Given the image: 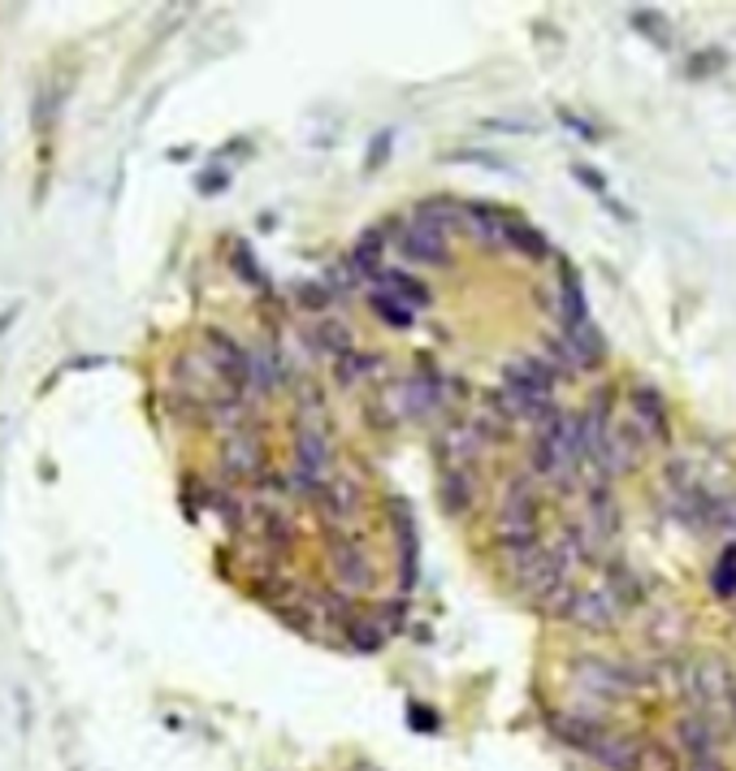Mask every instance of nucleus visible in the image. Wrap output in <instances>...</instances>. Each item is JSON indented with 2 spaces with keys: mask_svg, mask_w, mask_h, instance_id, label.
<instances>
[{
  "mask_svg": "<svg viewBox=\"0 0 736 771\" xmlns=\"http://www.w3.org/2000/svg\"><path fill=\"white\" fill-rule=\"evenodd\" d=\"M498 542L507 551V559H520L529 551H537V490L529 477H516L503 494L498 507Z\"/></svg>",
  "mask_w": 736,
  "mask_h": 771,
  "instance_id": "f257e3e1",
  "label": "nucleus"
},
{
  "mask_svg": "<svg viewBox=\"0 0 736 771\" xmlns=\"http://www.w3.org/2000/svg\"><path fill=\"white\" fill-rule=\"evenodd\" d=\"M295 468H300V485L304 490H326V472H330V438L321 425H300V442H295Z\"/></svg>",
  "mask_w": 736,
  "mask_h": 771,
  "instance_id": "f03ea898",
  "label": "nucleus"
},
{
  "mask_svg": "<svg viewBox=\"0 0 736 771\" xmlns=\"http://www.w3.org/2000/svg\"><path fill=\"white\" fill-rule=\"evenodd\" d=\"M620 611H624V607L607 594V585H598V590H576L563 620H572V624L585 629V633H611V629L620 624Z\"/></svg>",
  "mask_w": 736,
  "mask_h": 771,
  "instance_id": "7ed1b4c3",
  "label": "nucleus"
},
{
  "mask_svg": "<svg viewBox=\"0 0 736 771\" xmlns=\"http://www.w3.org/2000/svg\"><path fill=\"white\" fill-rule=\"evenodd\" d=\"M204 356H208L213 378H226L230 390H243V386L252 382V356H248L230 334L208 330V334H204Z\"/></svg>",
  "mask_w": 736,
  "mask_h": 771,
  "instance_id": "20e7f679",
  "label": "nucleus"
},
{
  "mask_svg": "<svg viewBox=\"0 0 736 771\" xmlns=\"http://www.w3.org/2000/svg\"><path fill=\"white\" fill-rule=\"evenodd\" d=\"M485 446H490V438H485V429H481L477 420H459V425H451V429L442 433V459H446V472H472V468L481 464Z\"/></svg>",
  "mask_w": 736,
  "mask_h": 771,
  "instance_id": "39448f33",
  "label": "nucleus"
},
{
  "mask_svg": "<svg viewBox=\"0 0 736 771\" xmlns=\"http://www.w3.org/2000/svg\"><path fill=\"white\" fill-rule=\"evenodd\" d=\"M511 572H516V581H520L533 598H542L546 590H555V585H563V581H568V572L559 568V559L550 555V546H537V551H529V555L511 559Z\"/></svg>",
  "mask_w": 736,
  "mask_h": 771,
  "instance_id": "423d86ee",
  "label": "nucleus"
},
{
  "mask_svg": "<svg viewBox=\"0 0 736 771\" xmlns=\"http://www.w3.org/2000/svg\"><path fill=\"white\" fill-rule=\"evenodd\" d=\"M633 420H637V433L650 438V442H668V438H672L668 403H663V394L650 390V386H637V390H633Z\"/></svg>",
  "mask_w": 736,
  "mask_h": 771,
  "instance_id": "0eeeda50",
  "label": "nucleus"
},
{
  "mask_svg": "<svg viewBox=\"0 0 736 771\" xmlns=\"http://www.w3.org/2000/svg\"><path fill=\"white\" fill-rule=\"evenodd\" d=\"M398 248H403V256L407 261H416V265H451V239L446 235H437V230H429V226H407V235L398 239Z\"/></svg>",
  "mask_w": 736,
  "mask_h": 771,
  "instance_id": "6e6552de",
  "label": "nucleus"
},
{
  "mask_svg": "<svg viewBox=\"0 0 736 771\" xmlns=\"http://www.w3.org/2000/svg\"><path fill=\"white\" fill-rule=\"evenodd\" d=\"M589 755L607 771H642V746L633 737H624V733H607L602 729V737L594 742Z\"/></svg>",
  "mask_w": 736,
  "mask_h": 771,
  "instance_id": "1a4fd4ad",
  "label": "nucleus"
},
{
  "mask_svg": "<svg viewBox=\"0 0 736 771\" xmlns=\"http://www.w3.org/2000/svg\"><path fill=\"white\" fill-rule=\"evenodd\" d=\"M507 226L511 217L503 208H490V204H464V230H472L481 243L490 248H507Z\"/></svg>",
  "mask_w": 736,
  "mask_h": 771,
  "instance_id": "9d476101",
  "label": "nucleus"
},
{
  "mask_svg": "<svg viewBox=\"0 0 736 771\" xmlns=\"http://www.w3.org/2000/svg\"><path fill=\"white\" fill-rule=\"evenodd\" d=\"M330 559H334V577H339L343 590H365L372 581V564H368V555L356 542H334Z\"/></svg>",
  "mask_w": 736,
  "mask_h": 771,
  "instance_id": "9b49d317",
  "label": "nucleus"
},
{
  "mask_svg": "<svg viewBox=\"0 0 736 771\" xmlns=\"http://www.w3.org/2000/svg\"><path fill=\"white\" fill-rule=\"evenodd\" d=\"M416 226H429L451 239L455 230H464V204H455L451 195H429L416 204Z\"/></svg>",
  "mask_w": 736,
  "mask_h": 771,
  "instance_id": "f8f14e48",
  "label": "nucleus"
},
{
  "mask_svg": "<svg viewBox=\"0 0 736 771\" xmlns=\"http://www.w3.org/2000/svg\"><path fill=\"white\" fill-rule=\"evenodd\" d=\"M226 468L234 477H261L265 472V442H261V433H234L226 442Z\"/></svg>",
  "mask_w": 736,
  "mask_h": 771,
  "instance_id": "ddd939ff",
  "label": "nucleus"
},
{
  "mask_svg": "<svg viewBox=\"0 0 736 771\" xmlns=\"http://www.w3.org/2000/svg\"><path fill=\"white\" fill-rule=\"evenodd\" d=\"M616 529H620V507H616V498H611L607 485H594V490H589V520H585V533L602 546V542L616 538Z\"/></svg>",
  "mask_w": 736,
  "mask_h": 771,
  "instance_id": "4468645a",
  "label": "nucleus"
},
{
  "mask_svg": "<svg viewBox=\"0 0 736 771\" xmlns=\"http://www.w3.org/2000/svg\"><path fill=\"white\" fill-rule=\"evenodd\" d=\"M676 742L685 746L689 759H707V755H715V746H720L715 720H707V716H685V720L676 724Z\"/></svg>",
  "mask_w": 736,
  "mask_h": 771,
  "instance_id": "2eb2a0df",
  "label": "nucleus"
},
{
  "mask_svg": "<svg viewBox=\"0 0 736 771\" xmlns=\"http://www.w3.org/2000/svg\"><path fill=\"white\" fill-rule=\"evenodd\" d=\"M381 291L385 295H394L403 308H411V313H420V308H429V287L424 282H416L411 274H403V269H381Z\"/></svg>",
  "mask_w": 736,
  "mask_h": 771,
  "instance_id": "dca6fc26",
  "label": "nucleus"
},
{
  "mask_svg": "<svg viewBox=\"0 0 736 771\" xmlns=\"http://www.w3.org/2000/svg\"><path fill=\"white\" fill-rule=\"evenodd\" d=\"M550 733L559 737V742H568V746H576V750H594V742L602 737V729L594 724V720H585V716H550Z\"/></svg>",
  "mask_w": 736,
  "mask_h": 771,
  "instance_id": "f3484780",
  "label": "nucleus"
},
{
  "mask_svg": "<svg viewBox=\"0 0 736 771\" xmlns=\"http://www.w3.org/2000/svg\"><path fill=\"white\" fill-rule=\"evenodd\" d=\"M352 269L360 274V278H368V274H377L381 269V261H385V235L381 230H365L360 239H356V248H352Z\"/></svg>",
  "mask_w": 736,
  "mask_h": 771,
  "instance_id": "a211bd4d",
  "label": "nucleus"
},
{
  "mask_svg": "<svg viewBox=\"0 0 736 771\" xmlns=\"http://www.w3.org/2000/svg\"><path fill=\"white\" fill-rule=\"evenodd\" d=\"M394 529H398V551H403V590H411L416 585V524H411V516H407V507L398 503L394 507Z\"/></svg>",
  "mask_w": 736,
  "mask_h": 771,
  "instance_id": "6ab92c4d",
  "label": "nucleus"
},
{
  "mask_svg": "<svg viewBox=\"0 0 736 771\" xmlns=\"http://www.w3.org/2000/svg\"><path fill=\"white\" fill-rule=\"evenodd\" d=\"M313 347H317V352H330L334 361L347 356V352H356L352 330H347L343 321H317V326H313Z\"/></svg>",
  "mask_w": 736,
  "mask_h": 771,
  "instance_id": "aec40b11",
  "label": "nucleus"
},
{
  "mask_svg": "<svg viewBox=\"0 0 736 771\" xmlns=\"http://www.w3.org/2000/svg\"><path fill=\"white\" fill-rule=\"evenodd\" d=\"M347 646H352L356 655H377V650L385 646V629H381L377 620H368V616H356V620L347 624Z\"/></svg>",
  "mask_w": 736,
  "mask_h": 771,
  "instance_id": "412c9836",
  "label": "nucleus"
},
{
  "mask_svg": "<svg viewBox=\"0 0 736 771\" xmlns=\"http://www.w3.org/2000/svg\"><path fill=\"white\" fill-rule=\"evenodd\" d=\"M326 511H330V520H347L352 511H356V485L347 481V477H334V481H326Z\"/></svg>",
  "mask_w": 736,
  "mask_h": 771,
  "instance_id": "4be33fe9",
  "label": "nucleus"
},
{
  "mask_svg": "<svg viewBox=\"0 0 736 771\" xmlns=\"http://www.w3.org/2000/svg\"><path fill=\"white\" fill-rule=\"evenodd\" d=\"M507 248H516V252H524V256H533V261H542V256L550 252V243L542 239V230H533V226H524V222H516V217H511V226H507Z\"/></svg>",
  "mask_w": 736,
  "mask_h": 771,
  "instance_id": "5701e85b",
  "label": "nucleus"
},
{
  "mask_svg": "<svg viewBox=\"0 0 736 771\" xmlns=\"http://www.w3.org/2000/svg\"><path fill=\"white\" fill-rule=\"evenodd\" d=\"M559 317H563V326L589 321V313H585V291H581V278H576L572 269L563 274V304H559Z\"/></svg>",
  "mask_w": 736,
  "mask_h": 771,
  "instance_id": "b1692460",
  "label": "nucleus"
},
{
  "mask_svg": "<svg viewBox=\"0 0 736 771\" xmlns=\"http://www.w3.org/2000/svg\"><path fill=\"white\" fill-rule=\"evenodd\" d=\"M287 382V361H278V352H261L252 356V382L256 390H274V386Z\"/></svg>",
  "mask_w": 736,
  "mask_h": 771,
  "instance_id": "393cba45",
  "label": "nucleus"
},
{
  "mask_svg": "<svg viewBox=\"0 0 736 771\" xmlns=\"http://www.w3.org/2000/svg\"><path fill=\"white\" fill-rule=\"evenodd\" d=\"M442 503H446V511H468V503H472V472H446L442 477Z\"/></svg>",
  "mask_w": 736,
  "mask_h": 771,
  "instance_id": "a878e982",
  "label": "nucleus"
},
{
  "mask_svg": "<svg viewBox=\"0 0 736 771\" xmlns=\"http://www.w3.org/2000/svg\"><path fill=\"white\" fill-rule=\"evenodd\" d=\"M256 524H261V533H265V542L274 546V551H291V542H295V533H291V524H287V516L282 511H265L261 507V516H256Z\"/></svg>",
  "mask_w": 736,
  "mask_h": 771,
  "instance_id": "bb28decb",
  "label": "nucleus"
},
{
  "mask_svg": "<svg viewBox=\"0 0 736 771\" xmlns=\"http://www.w3.org/2000/svg\"><path fill=\"white\" fill-rule=\"evenodd\" d=\"M711 594L715 598H733L736 594V546H724V555L711 568Z\"/></svg>",
  "mask_w": 736,
  "mask_h": 771,
  "instance_id": "cd10ccee",
  "label": "nucleus"
},
{
  "mask_svg": "<svg viewBox=\"0 0 736 771\" xmlns=\"http://www.w3.org/2000/svg\"><path fill=\"white\" fill-rule=\"evenodd\" d=\"M368 304H372V313H377L385 326H394V330H407V326H411V317H416L411 308H403V304H398L394 295H385L381 287L372 291V300H368Z\"/></svg>",
  "mask_w": 736,
  "mask_h": 771,
  "instance_id": "c85d7f7f",
  "label": "nucleus"
},
{
  "mask_svg": "<svg viewBox=\"0 0 736 771\" xmlns=\"http://www.w3.org/2000/svg\"><path fill=\"white\" fill-rule=\"evenodd\" d=\"M650 637H655V646H663V650H676V646L685 642V620H681L676 611H659V616H655V629H650Z\"/></svg>",
  "mask_w": 736,
  "mask_h": 771,
  "instance_id": "c756f323",
  "label": "nucleus"
},
{
  "mask_svg": "<svg viewBox=\"0 0 736 771\" xmlns=\"http://www.w3.org/2000/svg\"><path fill=\"white\" fill-rule=\"evenodd\" d=\"M381 361L377 356H365V352H347V356H339V382L352 386V382H365L368 374L377 369Z\"/></svg>",
  "mask_w": 736,
  "mask_h": 771,
  "instance_id": "7c9ffc66",
  "label": "nucleus"
},
{
  "mask_svg": "<svg viewBox=\"0 0 736 771\" xmlns=\"http://www.w3.org/2000/svg\"><path fill=\"white\" fill-rule=\"evenodd\" d=\"M633 26H637L642 35H650L659 48H668V43H672L668 22H663V13H655V9H637V13H633Z\"/></svg>",
  "mask_w": 736,
  "mask_h": 771,
  "instance_id": "2f4dec72",
  "label": "nucleus"
},
{
  "mask_svg": "<svg viewBox=\"0 0 736 771\" xmlns=\"http://www.w3.org/2000/svg\"><path fill=\"white\" fill-rule=\"evenodd\" d=\"M707 524H720V529L736 533V494H720V498H711V516H707Z\"/></svg>",
  "mask_w": 736,
  "mask_h": 771,
  "instance_id": "473e14b6",
  "label": "nucleus"
},
{
  "mask_svg": "<svg viewBox=\"0 0 736 771\" xmlns=\"http://www.w3.org/2000/svg\"><path fill=\"white\" fill-rule=\"evenodd\" d=\"M234 274H239L243 282H252V287H265V274L256 269V261H252V252H248L243 243H234Z\"/></svg>",
  "mask_w": 736,
  "mask_h": 771,
  "instance_id": "72a5a7b5",
  "label": "nucleus"
},
{
  "mask_svg": "<svg viewBox=\"0 0 736 771\" xmlns=\"http://www.w3.org/2000/svg\"><path fill=\"white\" fill-rule=\"evenodd\" d=\"M407 724H411L416 733H437V716H433L429 707H411V711H407Z\"/></svg>",
  "mask_w": 736,
  "mask_h": 771,
  "instance_id": "f704fd0d",
  "label": "nucleus"
},
{
  "mask_svg": "<svg viewBox=\"0 0 736 771\" xmlns=\"http://www.w3.org/2000/svg\"><path fill=\"white\" fill-rule=\"evenodd\" d=\"M330 282H334L339 291H347V287H356V282H360V274L352 269V261H339V265L330 269Z\"/></svg>",
  "mask_w": 736,
  "mask_h": 771,
  "instance_id": "c9c22d12",
  "label": "nucleus"
},
{
  "mask_svg": "<svg viewBox=\"0 0 736 771\" xmlns=\"http://www.w3.org/2000/svg\"><path fill=\"white\" fill-rule=\"evenodd\" d=\"M559 122H563V126H572V130H576L581 139H589V143L598 139V130H594V126H589L585 117H576V113H568V109H559Z\"/></svg>",
  "mask_w": 736,
  "mask_h": 771,
  "instance_id": "e433bc0d",
  "label": "nucleus"
},
{
  "mask_svg": "<svg viewBox=\"0 0 736 771\" xmlns=\"http://www.w3.org/2000/svg\"><path fill=\"white\" fill-rule=\"evenodd\" d=\"M381 152H390V130H381V135L372 139V148H368V169H377V161H381Z\"/></svg>",
  "mask_w": 736,
  "mask_h": 771,
  "instance_id": "4c0bfd02",
  "label": "nucleus"
},
{
  "mask_svg": "<svg viewBox=\"0 0 736 771\" xmlns=\"http://www.w3.org/2000/svg\"><path fill=\"white\" fill-rule=\"evenodd\" d=\"M572 174H576V178H581V182H585V187H594V191H598V195H607V182H602V178H598V174H594V169H585V165H576V169H572Z\"/></svg>",
  "mask_w": 736,
  "mask_h": 771,
  "instance_id": "58836bf2",
  "label": "nucleus"
},
{
  "mask_svg": "<svg viewBox=\"0 0 736 771\" xmlns=\"http://www.w3.org/2000/svg\"><path fill=\"white\" fill-rule=\"evenodd\" d=\"M300 295H304V300H308V304H304V308H317V313H321V308H330V304H326V300H330V295H326V291H321V287H304V291H300Z\"/></svg>",
  "mask_w": 736,
  "mask_h": 771,
  "instance_id": "ea45409f",
  "label": "nucleus"
},
{
  "mask_svg": "<svg viewBox=\"0 0 736 771\" xmlns=\"http://www.w3.org/2000/svg\"><path fill=\"white\" fill-rule=\"evenodd\" d=\"M689 771H728V768H724V759H720V755H707V759H694Z\"/></svg>",
  "mask_w": 736,
  "mask_h": 771,
  "instance_id": "a19ab883",
  "label": "nucleus"
},
{
  "mask_svg": "<svg viewBox=\"0 0 736 771\" xmlns=\"http://www.w3.org/2000/svg\"><path fill=\"white\" fill-rule=\"evenodd\" d=\"M728 707H733V716H736V690H733V703H728Z\"/></svg>",
  "mask_w": 736,
  "mask_h": 771,
  "instance_id": "79ce46f5",
  "label": "nucleus"
}]
</instances>
